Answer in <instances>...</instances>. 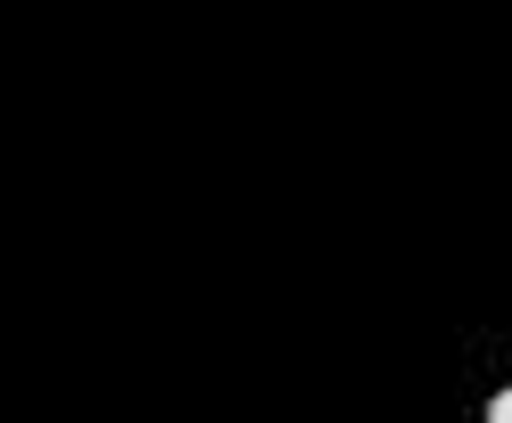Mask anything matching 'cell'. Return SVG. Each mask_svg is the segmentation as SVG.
I'll list each match as a JSON object with an SVG mask.
<instances>
[{
    "label": "cell",
    "instance_id": "obj_1",
    "mask_svg": "<svg viewBox=\"0 0 512 423\" xmlns=\"http://www.w3.org/2000/svg\"><path fill=\"white\" fill-rule=\"evenodd\" d=\"M488 423H512V391H496V399H488Z\"/></svg>",
    "mask_w": 512,
    "mask_h": 423
}]
</instances>
